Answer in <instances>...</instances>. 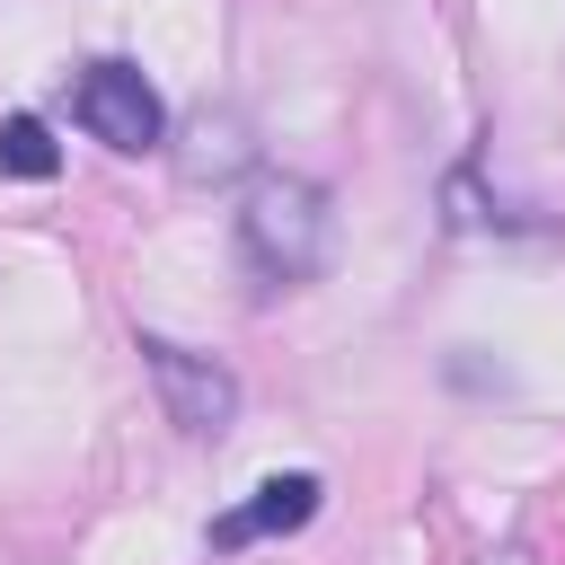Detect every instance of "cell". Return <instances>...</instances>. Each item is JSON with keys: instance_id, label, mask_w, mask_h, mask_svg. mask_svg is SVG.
Returning <instances> with one entry per match:
<instances>
[{"instance_id": "cell-3", "label": "cell", "mask_w": 565, "mask_h": 565, "mask_svg": "<svg viewBox=\"0 0 565 565\" xmlns=\"http://www.w3.org/2000/svg\"><path fill=\"white\" fill-rule=\"evenodd\" d=\"M71 106H79V124L106 150H159L168 141V106H159V88L132 62H88L79 88H71Z\"/></svg>"}, {"instance_id": "cell-2", "label": "cell", "mask_w": 565, "mask_h": 565, "mask_svg": "<svg viewBox=\"0 0 565 565\" xmlns=\"http://www.w3.org/2000/svg\"><path fill=\"white\" fill-rule=\"evenodd\" d=\"M141 371H150V388H159V406H168V424H177L185 441H221V433L238 424V380H230V362H212V353H194V344H168V335H141Z\"/></svg>"}, {"instance_id": "cell-6", "label": "cell", "mask_w": 565, "mask_h": 565, "mask_svg": "<svg viewBox=\"0 0 565 565\" xmlns=\"http://www.w3.org/2000/svg\"><path fill=\"white\" fill-rule=\"evenodd\" d=\"M53 168H62V150H53V132H44V115H9V124H0V177L44 185Z\"/></svg>"}, {"instance_id": "cell-4", "label": "cell", "mask_w": 565, "mask_h": 565, "mask_svg": "<svg viewBox=\"0 0 565 565\" xmlns=\"http://www.w3.org/2000/svg\"><path fill=\"white\" fill-rule=\"evenodd\" d=\"M318 503H327V486L309 477V468H291V477H265L238 512H221L212 521V547L230 556V547H256V539H282V530H309L318 521Z\"/></svg>"}, {"instance_id": "cell-1", "label": "cell", "mask_w": 565, "mask_h": 565, "mask_svg": "<svg viewBox=\"0 0 565 565\" xmlns=\"http://www.w3.org/2000/svg\"><path fill=\"white\" fill-rule=\"evenodd\" d=\"M327 247H335V203H327L318 177H256L247 185V203H238V256H247L256 282H282V291L318 282Z\"/></svg>"}, {"instance_id": "cell-7", "label": "cell", "mask_w": 565, "mask_h": 565, "mask_svg": "<svg viewBox=\"0 0 565 565\" xmlns=\"http://www.w3.org/2000/svg\"><path fill=\"white\" fill-rule=\"evenodd\" d=\"M486 565H539V556H530V547H494Z\"/></svg>"}, {"instance_id": "cell-5", "label": "cell", "mask_w": 565, "mask_h": 565, "mask_svg": "<svg viewBox=\"0 0 565 565\" xmlns=\"http://www.w3.org/2000/svg\"><path fill=\"white\" fill-rule=\"evenodd\" d=\"M185 141H194V150H185L177 168H185L194 185H203V177H230V168H247V132H238L230 115H194V132H185Z\"/></svg>"}]
</instances>
